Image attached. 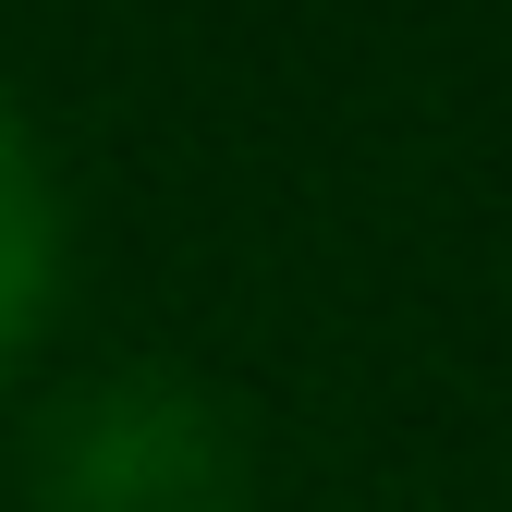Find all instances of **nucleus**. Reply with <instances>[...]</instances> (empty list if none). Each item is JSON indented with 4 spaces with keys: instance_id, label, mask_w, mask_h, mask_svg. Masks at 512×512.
<instances>
[{
    "instance_id": "f257e3e1",
    "label": "nucleus",
    "mask_w": 512,
    "mask_h": 512,
    "mask_svg": "<svg viewBox=\"0 0 512 512\" xmlns=\"http://www.w3.org/2000/svg\"><path fill=\"white\" fill-rule=\"evenodd\" d=\"M37 512H244V439L171 366L74 378L37 415Z\"/></svg>"
},
{
    "instance_id": "f03ea898",
    "label": "nucleus",
    "mask_w": 512,
    "mask_h": 512,
    "mask_svg": "<svg viewBox=\"0 0 512 512\" xmlns=\"http://www.w3.org/2000/svg\"><path fill=\"white\" fill-rule=\"evenodd\" d=\"M61 305V183L25 135V110L0 98V366H13Z\"/></svg>"
}]
</instances>
